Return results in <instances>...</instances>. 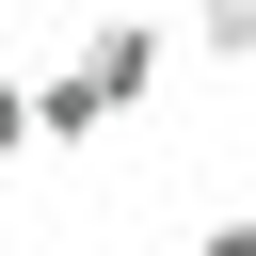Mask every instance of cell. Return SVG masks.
Segmentation results:
<instances>
[{"instance_id":"5b68a950","label":"cell","mask_w":256,"mask_h":256,"mask_svg":"<svg viewBox=\"0 0 256 256\" xmlns=\"http://www.w3.org/2000/svg\"><path fill=\"white\" fill-rule=\"evenodd\" d=\"M80 16H96V0H80Z\"/></svg>"},{"instance_id":"277c9868","label":"cell","mask_w":256,"mask_h":256,"mask_svg":"<svg viewBox=\"0 0 256 256\" xmlns=\"http://www.w3.org/2000/svg\"><path fill=\"white\" fill-rule=\"evenodd\" d=\"M192 256H256V208H224V224H208V240H192Z\"/></svg>"},{"instance_id":"7a4b0ae2","label":"cell","mask_w":256,"mask_h":256,"mask_svg":"<svg viewBox=\"0 0 256 256\" xmlns=\"http://www.w3.org/2000/svg\"><path fill=\"white\" fill-rule=\"evenodd\" d=\"M192 32H208V64H256V0H208Z\"/></svg>"},{"instance_id":"6da1fadb","label":"cell","mask_w":256,"mask_h":256,"mask_svg":"<svg viewBox=\"0 0 256 256\" xmlns=\"http://www.w3.org/2000/svg\"><path fill=\"white\" fill-rule=\"evenodd\" d=\"M144 96H160V16H112V0H96L80 48L32 80V144H112Z\"/></svg>"},{"instance_id":"3957f363","label":"cell","mask_w":256,"mask_h":256,"mask_svg":"<svg viewBox=\"0 0 256 256\" xmlns=\"http://www.w3.org/2000/svg\"><path fill=\"white\" fill-rule=\"evenodd\" d=\"M0 160H32V80L0 64Z\"/></svg>"}]
</instances>
